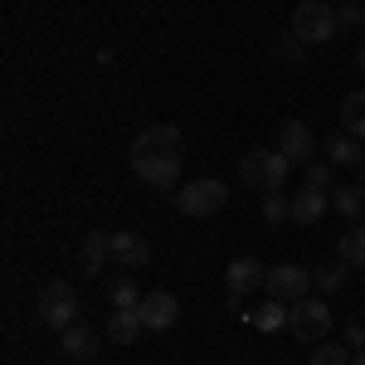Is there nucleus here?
Masks as SVG:
<instances>
[{
  "label": "nucleus",
  "instance_id": "1",
  "mask_svg": "<svg viewBox=\"0 0 365 365\" xmlns=\"http://www.w3.org/2000/svg\"><path fill=\"white\" fill-rule=\"evenodd\" d=\"M287 170H292V161H287L282 151H263V146H258V151H249V156L239 161V180L268 195V190H282V185H287Z\"/></svg>",
  "mask_w": 365,
  "mask_h": 365
},
{
  "label": "nucleus",
  "instance_id": "2",
  "mask_svg": "<svg viewBox=\"0 0 365 365\" xmlns=\"http://www.w3.org/2000/svg\"><path fill=\"white\" fill-rule=\"evenodd\" d=\"M336 29H341V20L327 0H302L292 10V34L302 44H327V39H336Z\"/></svg>",
  "mask_w": 365,
  "mask_h": 365
},
{
  "label": "nucleus",
  "instance_id": "3",
  "mask_svg": "<svg viewBox=\"0 0 365 365\" xmlns=\"http://www.w3.org/2000/svg\"><path fill=\"white\" fill-rule=\"evenodd\" d=\"M225 200H229V185L225 180H190V185H180L175 190V210L180 215H190V220H210V215H220L225 210Z\"/></svg>",
  "mask_w": 365,
  "mask_h": 365
},
{
  "label": "nucleus",
  "instance_id": "4",
  "mask_svg": "<svg viewBox=\"0 0 365 365\" xmlns=\"http://www.w3.org/2000/svg\"><path fill=\"white\" fill-rule=\"evenodd\" d=\"M39 322L54 327V331H68V327L78 322V292H73L63 278L39 287Z\"/></svg>",
  "mask_w": 365,
  "mask_h": 365
},
{
  "label": "nucleus",
  "instance_id": "5",
  "mask_svg": "<svg viewBox=\"0 0 365 365\" xmlns=\"http://www.w3.org/2000/svg\"><path fill=\"white\" fill-rule=\"evenodd\" d=\"M132 170L151 190H170L180 185V151H132Z\"/></svg>",
  "mask_w": 365,
  "mask_h": 365
},
{
  "label": "nucleus",
  "instance_id": "6",
  "mask_svg": "<svg viewBox=\"0 0 365 365\" xmlns=\"http://www.w3.org/2000/svg\"><path fill=\"white\" fill-rule=\"evenodd\" d=\"M287 331H292L297 341H327V331H331V307L317 302V297L292 302V312H287Z\"/></svg>",
  "mask_w": 365,
  "mask_h": 365
},
{
  "label": "nucleus",
  "instance_id": "7",
  "mask_svg": "<svg viewBox=\"0 0 365 365\" xmlns=\"http://www.w3.org/2000/svg\"><path fill=\"white\" fill-rule=\"evenodd\" d=\"M312 282H317V278H312L302 263H278V268H268V282H263V287H268V297H278V302L292 307V302H302V297H307Z\"/></svg>",
  "mask_w": 365,
  "mask_h": 365
},
{
  "label": "nucleus",
  "instance_id": "8",
  "mask_svg": "<svg viewBox=\"0 0 365 365\" xmlns=\"http://www.w3.org/2000/svg\"><path fill=\"white\" fill-rule=\"evenodd\" d=\"M278 151L292 161V166H307L312 151H317L312 127H307V122H297V117H292V122H282V127H278Z\"/></svg>",
  "mask_w": 365,
  "mask_h": 365
},
{
  "label": "nucleus",
  "instance_id": "9",
  "mask_svg": "<svg viewBox=\"0 0 365 365\" xmlns=\"http://www.w3.org/2000/svg\"><path fill=\"white\" fill-rule=\"evenodd\" d=\"M263 282H268V273H263V263H258V258H234V263L225 268V287H229V297H234V302H244L253 287H263Z\"/></svg>",
  "mask_w": 365,
  "mask_h": 365
},
{
  "label": "nucleus",
  "instance_id": "10",
  "mask_svg": "<svg viewBox=\"0 0 365 365\" xmlns=\"http://www.w3.org/2000/svg\"><path fill=\"white\" fill-rule=\"evenodd\" d=\"M137 312H141V322H146V331H170L175 317H180V302L170 292H146Z\"/></svg>",
  "mask_w": 365,
  "mask_h": 365
},
{
  "label": "nucleus",
  "instance_id": "11",
  "mask_svg": "<svg viewBox=\"0 0 365 365\" xmlns=\"http://www.w3.org/2000/svg\"><path fill=\"white\" fill-rule=\"evenodd\" d=\"M58 346H63V356L68 361H93L98 356V346H103V336L93 331V327H68V331H58Z\"/></svg>",
  "mask_w": 365,
  "mask_h": 365
},
{
  "label": "nucleus",
  "instance_id": "12",
  "mask_svg": "<svg viewBox=\"0 0 365 365\" xmlns=\"http://www.w3.org/2000/svg\"><path fill=\"white\" fill-rule=\"evenodd\" d=\"M113 263L141 268V263H151V244L141 234H132V229H122V234H113Z\"/></svg>",
  "mask_w": 365,
  "mask_h": 365
},
{
  "label": "nucleus",
  "instance_id": "13",
  "mask_svg": "<svg viewBox=\"0 0 365 365\" xmlns=\"http://www.w3.org/2000/svg\"><path fill=\"white\" fill-rule=\"evenodd\" d=\"M141 331H146V322H141L137 307H113V317H108V341L113 346H132Z\"/></svg>",
  "mask_w": 365,
  "mask_h": 365
},
{
  "label": "nucleus",
  "instance_id": "14",
  "mask_svg": "<svg viewBox=\"0 0 365 365\" xmlns=\"http://www.w3.org/2000/svg\"><path fill=\"white\" fill-rule=\"evenodd\" d=\"M108 258H113V234H88L83 253H78V268L93 278V273H103V263H108Z\"/></svg>",
  "mask_w": 365,
  "mask_h": 365
},
{
  "label": "nucleus",
  "instance_id": "15",
  "mask_svg": "<svg viewBox=\"0 0 365 365\" xmlns=\"http://www.w3.org/2000/svg\"><path fill=\"white\" fill-rule=\"evenodd\" d=\"M361 156H365V146L351 137V132L327 137V161H331V166H361Z\"/></svg>",
  "mask_w": 365,
  "mask_h": 365
},
{
  "label": "nucleus",
  "instance_id": "16",
  "mask_svg": "<svg viewBox=\"0 0 365 365\" xmlns=\"http://www.w3.org/2000/svg\"><path fill=\"white\" fill-rule=\"evenodd\" d=\"M132 151H180V132H175L170 122H161V127H146Z\"/></svg>",
  "mask_w": 365,
  "mask_h": 365
},
{
  "label": "nucleus",
  "instance_id": "17",
  "mask_svg": "<svg viewBox=\"0 0 365 365\" xmlns=\"http://www.w3.org/2000/svg\"><path fill=\"white\" fill-rule=\"evenodd\" d=\"M322 215H327V195L322 190H297L292 195V220L297 225H317Z\"/></svg>",
  "mask_w": 365,
  "mask_h": 365
},
{
  "label": "nucleus",
  "instance_id": "18",
  "mask_svg": "<svg viewBox=\"0 0 365 365\" xmlns=\"http://www.w3.org/2000/svg\"><path fill=\"white\" fill-rule=\"evenodd\" d=\"M341 263H351V268H365V225L356 220V225L341 234V249H336Z\"/></svg>",
  "mask_w": 365,
  "mask_h": 365
},
{
  "label": "nucleus",
  "instance_id": "19",
  "mask_svg": "<svg viewBox=\"0 0 365 365\" xmlns=\"http://www.w3.org/2000/svg\"><path fill=\"white\" fill-rule=\"evenodd\" d=\"M331 205H336L341 220H361L365 215V190L361 185H336V190H331Z\"/></svg>",
  "mask_w": 365,
  "mask_h": 365
},
{
  "label": "nucleus",
  "instance_id": "20",
  "mask_svg": "<svg viewBox=\"0 0 365 365\" xmlns=\"http://www.w3.org/2000/svg\"><path fill=\"white\" fill-rule=\"evenodd\" d=\"M258 210H263V225H268V229H278V225L292 220V200H282V190H268Z\"/></svg>",
  "mask_w": 365,
  "mask_h": 365
},
{
  "label": "nucleus",
  "instance_id": "21",
  "mask_svg": "<svg viewBox=\"0 0 365 365\" xmlns=\"http://www.w3.org/2000/svg\"><path fill=\"white\" fill-rule=\"evenodd\" d=\"M287 302H278V297H273V302H263V307L253 312V327H258V331H282V327H287Z\"/></svg>",
  "mask_w": 365,
  "mask_h": 365
},
{
  "label": "nucleus",
  "instance_id": "22",
  "mask_svg": "<svg viewBox=\"0 0 365 365\" xmlns=\"http://www.w3.org/2000/svg\"><path fill=\"white\" fill-rule=\"evenodd\" d=\"M312 278H317V287H322V292H341V287H346V282H351V263H327V268H317V273H312Z\"/></svg>",
  "mask_w": 365,
  "mask_h": 365
},
{
  "label": "nucleus",
  "instance_id": "23",
  "mask_svg": "<svg viewBox=\"0 0 365 365\" xmlns=\"http://www.w3.org/2000/svg\"><path fill=\"white\" fill-rule=\"evenodd\" d=\"M302 190H322V195H331L336 190V166L327 161V166H307L302 170Z\"/></svg>",
  "mask_w": 365,
  "mask_h": 365
},
{
  "label": "nucleus",
  "instance_id": "24",
  "mask_svg": "<svg viewBox=\"0 0 365 365\" xmlns=\"http://www.w3.org/2000/svg\"><path fill=\"white\" fill-rule=\"evenodd\" d=\"M312 365H351V346L346 341H317Z\"/></svg>",
  "mask_w": 365,
  "mask_h": 365
},
{
  "label": "nucleus",
  "instance_id": "25",
  "mask_svg": "<svg viewBox=\"0 0 365 365\" xmlns=\"http://www.w3.org/2000/svg\"><path fill=\"white\" fill-rule=\"evenodd\" d=\"M108 302H113V307H141V287L132 278H117L113 292H108Z\"/></svg>",
  "mask_w": 365,
  "mask_h": 365
},
{
  "label": "nucleus",
  "instance_id": "26",
  "mask_svg": "<svg viewBox=\"0 0 365 365\" xmlns=\"http://www.w3.org/2000/svg\"><path fill=\"white\" fill-rule=\"evenodd\" d=\"M341 122H346V132H351L356 122H365V93H346V98H341Z\"/></svg>",
  "mask_w": 365,
  "mask_h": 365
},
{
  "label": "nucleus",
  "instance_id": "27",
  "mask_svg": "<svg viewBox=\"0 0 365 365\" xmlns=\"http://www.w3.org/2000/svg\"><path fill=\"white\" fill-rule=\"evenodd\" d=\"M336 20H341V25H365V5H356V0H341Z\"/></svg>",
  "mask_w": 365,
  "mask_h": 365
},
{
  "label": "nucleus",
  "instance_id": "28",
  "mask_svg": "<svg viewBox=\"0 0 365 365\" xmlns=\"http://www.w3.org/2000/svg\"><path fill=\"white\" fill-rule=\"evenodd\" d=\"M346 346H351V351L365 346V322H346Z\"/></svg>",
  "mask_w": 365,
  "mask_h": 365
},
{
  "label": "nucleus",
  "instance_id": "29",
  "mask_svg": "<svg viewBox=\"0 0 365 365\" xmlns=\"http://www.w3.org/2000/svg\"><path fill=\"white\" fill-rule=\"evenodd\" d=\"M356 68H361V73H365V44H361V49H356Z\"/></svg>",
  "mask_w": 365,
  "mask_h": 365
},
{
  "label": "nucleus",
  "instance_id": "30",
  "mask_svg": "<svg viewBox=\"0 0 365 365\" xmlns=\"http://www.w3.org/2000/svg\"><path fill=\"white\" fill-rule=\"evenodd\" d=\"M351 365H365V346H361V351H356V361H351Z\"/></svg>",
  "mask_w": 365,
  "mask_h": 365
},
{
  "label": "nucleus",
  "instance_id": "31",
  "mask_svg": "<svg viewBox=\"0 0 365 365\" xmlns=\"http://www.w3.org/2000/svg\"><path fill=\"white\" fill-rule=\"evenodd\" d=\"M361 166H365V156H361Z\"/></svg>",
  "mask_w": 365,
  "mask_h": 365
},
{
  "label": "nucleus",
  "instance_id": "32",
  "mask_svg": "<svg viewBox=\"0 0 365 365\" xmlns=\"http://www.w3.org/2000/svg\"><path fill=\"white\" fill-rule=\"evenodd\" d=\"M361 190H365V185H361Z\"/></svg>",
  "mask_w": 365,
  "mask_h": 365
}]
</instances>
